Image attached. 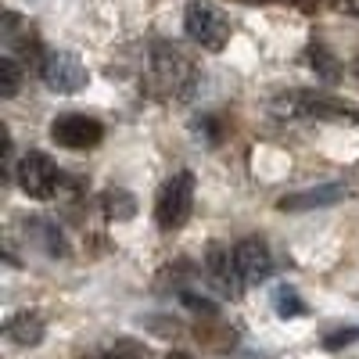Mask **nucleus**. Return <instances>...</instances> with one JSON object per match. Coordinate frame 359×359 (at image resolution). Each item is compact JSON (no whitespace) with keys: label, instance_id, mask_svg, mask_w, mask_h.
<instances>
[{"label":"nucleus","instance_id":"0eeeda50","mask_svg":"<svg viewBox=\"0 0 359 359\" xmlns=\"http://www.w3.org/2000/svg\"><path fill=\"white\" fill-rule=\"evenodd\" d=\"M233 255H237V269H241V277H245L248 287L269 280V273H273L269 248H266V241H259V237H248V241H241V245L233 248Z\"/></svg>","mask_w":359,"mask_h":359},{"label":"nucleus","instance_id":"7ed1b4c3","mask_svg":"<svg viewBox=\"0 0 359 359\" xmlns=\"http://www.w3.org/2000/svg\"><path fill=\"white\" fill-rule=\"evenodd\" d=\"M15 176H18V187H22L29 198H40V201L54 198L57 187H62V180H65V172L57 169L43 151H29V155H22Z\"/></svg>","mask_w":359,"mask_h":359},{"label":"nucleus","instance_id":"f3484780","mask_svg":"<svg viewBox=\"0 0 359 359\" xmlns=\"http://www.w3.org/2000/svg\"><path fill=\"white\" fill-rule=\"evenodd\" d=\"M309 54H313V69H320L327 79H334V76H338V65H334V62H327V54H323L320 47H313Z\"/></svg>","mask_w":359,"mask_h":359},{"label":"nucleus","instance_id":"39448f33","mask_svg":"<svg viewBox=\"0 0 359 359\" xmlns=\"http://www.w3.org/2000/svg\"><path fill=\"white\" fill-rule=\"evenodd\" d=\"M104 137V126L97 118H90L83 111H65L50 123V140L69 147V151H83V147H97Z\"/></svg>","mask_w":359,"mask_h":359},{"label":"nucleus","instance_id":"f8f14e48","mask_svg":"<svg viewBox=\"0 0 359 359\" xmlns=\"http://www.w3.org/2000/svg\"><path fill=\"white\" fill-rule=\"evenodd\" d=\"M29 226H33L36 241H43V252H47V255H54V259H65V255H69L65 237H62V230H57L54 223H47V219H29Z\"/></svg>","mask_w":359,"mask_h":359},{"label":"nucleus","instance_id":"9b49d317","mask_svg":"<svg viewBox=\"0 0 359 359\" xmlns=\"http://www.w3.org/2000/svg\"><path fill=\"white\" fill-rule=\"evenodd\" d=\"M101 212L111 223H126L137 216V198L130 191H104L101 194Z\"/></svg>","mask_w":359,"mask_h":359},{"label":"nucleus","instance_id":"6ab92c4d","mask_svg":"<svg viewBox=\"0 0 359 359\" xmlns=\"http://www.w3.org/2000/svg\"><path fill=\"white\" fill-rule=\"evenodd\" d=\"M341 11H345V15H355V18H359V0H341Z\"/></svg>","mask_w":359,"mask_h":359},{"label":"nucleus","instance_id":"6e6552de","mask_svg":"<svg viewBox=\"0 0 359 359\" xmlns=\"http://www.w3.org/2000/svg\"><path fill=\"white\" fill-rule=\"evenodd\" d=\"M348 198L345 184H323L313 191H298V194H284L280 198V212H309V208H327V205H338Z\"/></svg>","mask_w":359,"mask_h":359},{"label":"nucleus","instance_id":"f257e3e1","mask_svg":"<svg viewBox=\"0 0 359 359\" xmlns=\"http://www.w3.org/2000/svg\"><path fill=\"white\" fill-rule=\"evenodd\" d=\"M191 208H194V172L180 169L165 180L155 198V223L162 230H180L191 219Z\"/></svg>","mask_w":359,"mask_h":359},{"label":"nucleus","instance_id":"1a4fd4ad","mask_svg":"<svg viewBox=\"0 0 359 359\" xmlns=\"http://www.w3.org/2000/svg\"><path fill=\"white\" fill-rule=\"evenodd\" d=\"M4 334L15 341V345H25V348H36L40 341H43V334H47V323H43V316L40 313H18V316H11V323L4 327Z\"/></svg>","mask_w":359,"mask_h":359},{"label":"nucleus","instance_id":"f03ea898","mask_svg":"<svg viewBox=\"0 0 359 359\" xmlns=\"http://www.w3.org/2000/svg\"><path fill=\"white\" fill-rule=\"evenodd\" d=\"M184 29L205 50H223L230 40V18L216 4H208V0H191L184 11Z\"/></svg>","mask_w":359,"mask_h":359},{"label":"nucleus","instance_id":"a211bd4d","mask_svg":"<svg viewBox=\"0 0 359 359\" xmlns=\"http://www.w3.org/2000/svg\"><path fill=\"white\" fill-rule=\"evenodd\" d=\"M184 302L191 306V309H198V313H216V302H208V298H198V294H184Z\"/></svg>","mask_w":359,"mask_h":359},{"label":"nucleus","instance_id":"9d476101","mask_svg":"<svg viewBox=\"0 0 359 359\" xmlns=\"http://www.w3.org/2000/svg\"><path fill=\"white\" fill-rule=\"evenodd\" d=\"M291 111L294 115H313V118H341V115H352L348 104L331 101V97H294L291 101Z\"/></svg>","mask_w":359,"mask_h":359},{"label":"nucleus","instance_id":"aec40b11","mask_svg":"<svg viewBox=\"0 0 359 359\" xmlns=\"http://www.w3.org/2000/svg\"><path fill=\"white\" fill-rule=\"evenodd\" d=\"M165 359H191V355H184V352H172V355H165Z\"/></svg>","mask_w":359,"mask_h":359},{"label":"nucleus","instance_id":"dca6fc26","mask_svg":"<svg viewBox=\"0 0 359 359\" xmlns=\"http://www.w3.org/2000/svg\"><path fill=\"white\" fill-rule=\"evenodd\" d=\"M359 338V327H348V331H334V334H327L323 338V345L327 348H341V345H348V341H355Z\"/></svg>","mask_w":359,"mask_h":359},{"label":"nucleus","instance_id":"20e7f679","mask_svg":"<svg viewBox=\"0 0 359 359\" xmlns=\"http://www.w3.org/2000/svg\"><path fill=\"white\" fill-rule=\"evenodd\" d=\"M40 76H43V83L54 90V94H79V90L90 83L86 65L72 50H50L43 57V65H40Z\"/></svg>","mask_w":359,"mask_h":359},{"label":"nucleus","instance_id":"ddd939ff","mask_svg":"<svg viewBox=\"0 0 359 359\" xmlns=\"http://www.w3.org/2000/svg\"><path fill=\"white\" fill-rule=\"evenodd\" d=\"M273 309L284 316V320H294V316H306L309 306L302 302V294H298L291 284H277L273 287Z\"/></svg>","mask_w":359,"mask_h":359},{"label":"nucleus","instance_id":"2eb2a0df","mask_svg":"<svg viewBox=\"0 0 359 359\" xmlns=\"http://www.w3.org/2000/svg\"><path fill=\"white\" fill-rule=\"evenodd\" d=\"M101 359H147V348L137 345V341H130V338H118L111 348H104Z\"/></svg>","mask_w":359,"mask_h":359},{"label":"nucleus","instance_id":"4468645a","mask_svg":"<svg viewBox=\"0 0 359 359\" xmlns=\"http://www.w3.org/2000/svg\"><path fill=\"white\" fill-rule=\"evenodd\" d=\"M18 86H22V69H18V57L8 50L4 57H0V94L15 97Z\"/></svg>","mask_w":359,"mask_h":359},{"label":"nucleus","instance_id":"423d86ee","mask_svg":"<svg viewBox=\"0 0 359 359\" xmlns=\"http://www.w3.org/2000/svg\"><path fill=\"white\" fill-rule=\"evenodd\" d=\"M205 269H208V277H212V284L223 298H241L245 277H241V269H237V255L230 248L212 245L205 252Z\"/></svg>","mask_w":359,"mask_h":359}]
</instances>
